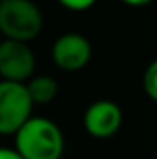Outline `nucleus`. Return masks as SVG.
<instances>
[{
    "label": "nucleus",
    "instance_id": "13",
    "mask_svg": "<svg viewBox=\"0 0 157 159\" xmlns=\"http://www.w3.org/2000/svg\"><path fill=\"white\" fill-rule=\"evenodd\" d=\"M0 43H2V41H0Z\"/></svg>",
    "mask_w": 157,
    "mask_h": 159
},
{
    "label": "nucleus",
    "instance_id": "3",
    "mask_svg": "<svg viewBox=\"0 0 157 159\" xmlns=\"http://www.w3.org/2000/svg\"><path fill=\"white\" fill-rule=\"evenodd\" d=\"M34 100L26 83L0 80V135L13 137L34 117Z\"/></svg>",
    "mask_w": 157,
    "mask_h": 159
},
{
    "label": "nucleus",
    "instance_id": "5",
    "mask_svg": "<svg viewBox=\"0 0 157 159\" xmlns=\"http://www.w3.org/2000/svg\"><path fill=\"white\" fill-rule=\"evenodd\" d=\"M52 61L63 72L83 70L92 59V44L83 34L69 32L59 35L52 44Z\"/></svg>",
    "mask_w": 157,
    "mask_h": 159
},
{
    "label": "nucleus",
    "instance_id": "9",
    "mask_svg": "<svg viewBox=\"0 0 157 159\" xmlns=\"http://www.w3.org/2000/svg\"><path fill=\"white\" fill-rule=\"evenodd\" d=\"M65 9H69V11H76V13H81V11H87V9H91L94 4H96V0H57Z\"/></svg>",
    "mask_w": 157,
    "mask_h": 159
},
{
    "label": "nucleus",
    "instance_id": "1",
    "mask_svg": "<svg viewBox=\"0 0 157 159\" xmlns=\"http://www.w3.org/2000/svg\"><path fill=\"white\" fill-rule=\"evenodd\" d=\"M15 148L26 159H61L65 152V135L54 120L32 117L15 135Z\"/></svg>",
    "mask_w": 157,
    "mask_h": 159
},
{
    "label": "nucleus",
    "instance_id": "12",
    "mask_svg": "<svg viewBox=\"0 0 157 159\" xmlns=\"http://www.w3.org/2000/svg\"><path fill=\"white\" fill-rule=\"evenodd\" d=\"M2 2H4V0H0V4H2Z\"/></svg>",
    "mask_w": 157,
    "mask_h": 159
},
{
    "label": "nucleus",
    "instance_id": "2",
    "mask_svg": "<svg viewBox=\"0 0 157 159\" xmlns=\"http://www.w3.org/2000/svg\"><path fill=\"white\" fill-rule=\"evenodd\" d=\"M43 11L34 0H4L0 4V35L22 43L37 39L43 32Z\"/></svg>",
    "mask_w": 157,
    "mask_h": 159
},
{
    "label": "nucleus",
    "instance_id": "11",
    "mask_svg": "<svg viewBox=\"0 0 157 159\" xmlns=\"http://www.w3.org/2000/svg\"><path fill=\"white\" fill-rule=\"evenodd\" d=\"M120 2L126 4V6H129V7H144V6L152 4L154 0H120Z\"/></svg>",
    "mask_w": 157,
    "mask_h": 159
},
{
    "label": "nucleus",
    "instance_id": "6",
    "mask_svg": "<svg viewBox=\"0 0 157 159\" xmlns=\"http://www.w3.org/2000/svg\"><path fill=\"white\" fill-rule=\"evenodd\" d=\"M124 113L117 102L102 98L92 102L83 113V128L94 139H111L122 128Z\"/></svg>",
    "mask_w": 157,
    "mask_h": 159
},
{
    "label": "nucleus",
    "instance_id": "8",
    "mask_svg": "<svg viewBox=\"0 0 157 159\" xmlns=\"http://www.w3.org/2000/svg\"><path fill=\"white\" fill-rule=\"evenodd\" d=\"M142 89L150 100L157 104V57L148 63L144 74H142Z\"/></svg>",
    "mask_w": 157,
    "mask_h": 159
},
{
    "label": "nucleus",
    "instance_id": "10",
    "mask_svg": "<svg viewBox=\"0 0 157 159\" xmlns=\"http://www.w3.org/2000/svg\"><path fill=\"white\" fill-rule=\"evenodd\" d=\"M0 159H26L17 148H6L0 146Z\"/></svg>",
    "mask_w": 157,
    "mask_h": 159
},
{
    "label": "nucleus",
    "instance_id": "7",
    "mask_svg": "<svg viewBox=\"0 0 157 159\" xmlns=\"http://www.w3.org/2000/svg\"><path fill=\"white\" fill-rule=\"evenodd\" d=\"M26 87H28V93L35 106H48L50 102L56 100V96L59 93L57 80L48 74H35L34 78L26 81Z\"/></svg>",
    "mask_w": 157,
    "mask_h": 159
},
{
    "label": "nucleus",
    "instance_id": "4",
    "mask_svg": "<svg viewBox=\"0 0 157 159\" xmlns=\"http://www.w3.org/2000/svg\"><path fill=\"white\" fill-rule=\"evenodd\" d=\"M35 54L28 43L2 39L0 43V80L26 83L35 76Z\"/></svg>",
    "mask_w": 157,
    "mask_h": 159
}]
</instances>
